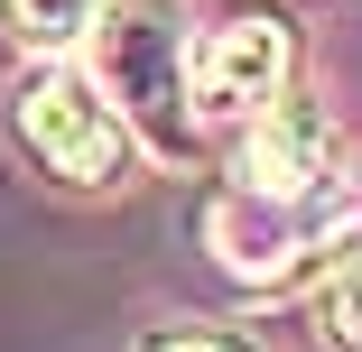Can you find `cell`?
Masks as SVG:
<instances>
[{"label": "cell", "instance_id": "cell-1", "mask_svg": "<svg viewBox=\"0 0 362 352\" xmlns=\"http://www.w3.org/2000/svg\"><path fill=\"white\" fill-rule=\"evenodd\" d=\"M103 84L112 102L149 130V149H186L195 139V111H186V19L177 0H121L103 19Z\"/></svg>", "mask_w": 362, "mask_h": 352}, {"label": "cell", "instance_id": "cell-2", "mask_svg": "<svg viewBox=\"0 0 362 352\" xmlns=\"http://www.w3.org/2000/svg\"><path fill=\"white\" fill-rule=\"evenodd\" d=\"M19 139L65 186H112L130 167V121L112 111L103 84L75 75V65H37V75L19 84Z\"/></svg>", "mask_w": 362, "mask_h": 352}, {"label": "cell", "instance_id": "cell-3", "mask_svg": "<svg viewBox=\"0 0 362 352\" xmlns=\"http://www.w3.org/2000/svg\"><path fill=\"white\" fill-rule=\"evenodd\" d=\"M288 84V28L279 19H223L204 47H186V111L195 121H251Z\"/></svg>", "mask_w": 362, "mask_h": 352}, {"label": "cell", "instance_id": "cell-4", "mask_svg": "<svg viewBox=\"0 0 362 352\" xmlns=\"http://www.w3.org/2000/svg\"><path fill=\"white\" fill-rule=\"evenodd\" d=\"M325 223H334V195H260V186H233V195L204 214L214 260L242 269V278H279V269H298L307 241H316Z\"/></svg>", "mask_w": 362, "mask_h": 352}, {"label": "cell", "instance_id": "cell-5", "mask_svg": "<svg viewBox=\"0 0 362 352\" xmlns=\"http://www.w3.org/2000/svg\"><path fill=\"white\" fill-rule=\"evenodd\" d=\"M242 186L260 195H334V121L316 102H260L242 139Z\"/></svg>", "mask_w": 362, "mask_h": 352}, {"label": "cell", "instance_id": "cell-6", "mask_svg": "<svg viewBox=\"0 0 362 352\" xmlns=\"http://www.w3.org/2000/svg\"><path fill=\"white\" fill-rule=\"evenodd\" d=\"M0 19H10L28 47H75L103 19V0H0Z\"/></svg>", "mask_w": 362, "mask_h": 352}, {"label": "cell", "instance_id": "cell-7", "mask_svg": "<svg viewBox=\"0 0 362 352\" xmlns=\"http://www.w3.org/2000/svg\"><path fill=\"white\" fill-rule=\"evenodd\" d=\"M316 324H325V343L334 352H362V250L325 278V297H316Z\"/></svg>", "mask_w": 362, "mask_h": 352}, {"label": "cell", "instance_id": "cell-8", "mask_svg": "<svg viewBox=\"0 0 362 352\" xmlns=\"http://www.w3.org/2000/svg\"><path fill=\"white\" fill-rule=\"evenodd\" d=\"M149 352H251L242 334H158Z\"/></svg>", "mask_w": 362, "mask_h": 352}]
</instances>
